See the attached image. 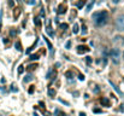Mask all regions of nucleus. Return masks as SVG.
Returning a JSON list of instances; mask_svg holds the SVG:
<instances>
[{"label":"nucleus","mask_w":124,"mask_h":116,"mask_svg":"<svg viewBox=\"0 0 124 116\" xmlns=\"http://www.w3.org/2000/svg\"><path fill=\"white\" fill-rule=\"evenodd\" d=\"M91 51V48L89 47H87V46H82V45H80L78 47H77V53H80V54H82V53H87V52H89Z\"/></svg>","instance_id":"nucleus-5"},{"label":"nucleus","mask_w":124,"mask_h":116,"mask_svg":"<svg viewBox=\"0 0 124 116\" xmlns=\"http://www.w3.org/2000/svg\"><path fill=\"white\" fill-rule=\"evenodd\" d=\"M116 28L120 32L124 30V15H120L116 19Z\"/></svg>","instance_id":"nucleus-3"},{"label":"nucleus","mask_w":124,"mask_h":116,"mask_svg":"<svg viewBox=\"0 0 124 116\" xmlns=\"http://www.w3.org/2000/svg\"><path fill=\"white\" fill-rule=\"evenodd\" d=\"M17 11H14V17L17 18V17H18L19 16V9H16Z\"/></svg>","instance_id":"nucleus-21"},{"label":"nucleus","mask_w":124,"mask_h":116,"mask_svg":"<svg viewBox=\"0 0 124 116\" xmlns=\"http://www.w3.org/2000/svg\"><path fill=\"white\" fill-rule=\"evenodd\" d=\"M80 80H84V76L83 75H80Z\"/></svg>","instance_id":"nucleus-34"},{"label":"nucleus","mask_w":124,"mask_h":116,"mask_svg":"<svg viewBox=\"0 0 124 116\" xmlns=\"http://www.w3.org/2000/svg\"><path fill=\"white\" fill-rule=\"evenodd\" d=\"M48 94H49L51 97H54V95H56V91L52 90V88H49V90H48Z\"/></svg>","instance_id":"nucleus-15"},{"label":"nucleus","mask_w":124,"mask_h":116,"mask_svg":"<svg viewBox=\"0 0 124 116\" xmlns=\"http://www.w3.org/2000/svg\"><path fill=\"white\" fill-rule=\"evenodd\" d=\"M123 58H124V53H123Z\"/></svg>","instance_id":"nucleus-37"},{"label":"nucleus","mask_w":124,"mask_h":116,"mask_svg":"<svg viewBox=\"0 0 124 116\" xmlns=\"http://www.w3.org/2000/svg\"><path fill=\"white\" fill-rule=\"evenodd\" d=\"M72 32H74V34H77V33H78V24H74Z\"/></svg>","instance_id":"nucleus-19"},{"label":"nucleus","mask_w":124,"mask_h":116,"mask_svg":"<svg viewBox=\"0 0 124 116\" xmlns=\"http://www.w3.org/2000/svg\"><path fill=\"white\" fill-rule=\"evenodd\" d=\"M113 42H114L117 46H122V45H124V37L117 35V36H114V39H113Z\"/></svg>","instance_id":"nucleus-4"},{"label":"nucleus","mask_w":124,"mask_h":116,"mask_svg":"<svg viewBox=\"0 0 124 116\" xmlns=\"http://www.w3.org/2000/svg\"><path fill=\"white\" fill-rule=\"evenodd\" d=\"M65 11H66L65 5H63V4H62V5H59V7H58V13H59V15H62V13H64Z\"/></svg>","instance_id":"nucleus-7"},{"label":"nucleus","mask_w":124,"mask_h":116,"mask_svg":"<svg viewBox=\"0 0 124 116\" xmlns=\"http://www.w3.org/2000/svg\"><path fill=\"white\" fill-rule=\"evenodd\" d=\"M80 116H86V114H84V112H81V114H80Z\"/></svg>","instance_id":"nucleus-36"},{"label":"nucleus","mask_w":124,"mask_h":116,"mask_svg":"<svg viewBox=\"0 0 124 116\" xmlns=\"http://www.w3.org/2000/svg\"><path fill=\"white\" fill-rule=\"evenodd\" d=\"M23 68H24L23 65H19V68H18V73H19V74H22V73H23Z\"/></svg>","instance_id":"nucleus-22"},{"label":"nucleus","mask_w":124,"mask_h":116,"mask_svg":"<svg viewBox=\"0 0 124 116\" xmlns=\"http://www.w3.org/2000/svg\"><path fill=\"white\" fill-rule=\"evenodd\" d=\"M31 80H33V75L29 74V75H27V76L24 77V80H23V81H24V82H29V81H31Z\"/></svg>","instance_id":"nucleus-9"},{"label":"nucleus","mask_w":124,"mask_h":116,"mask_svg":"<svg viewBox=\"0 0 124 116\" xmlns=\"http://www.w3.org/2000/svg\"><path fill=\"white\" fill-rule=\"evenodd\" d=\"M46 30H47V33H48L51 36H53V32H52V28H51V27H47V29H46Z\"/></svg>","instance_id":"nucleus-20"},{"label":"nucleus","mask_w":124,"mask_h":116,"mask_svg":"<svg viewBox=\"0 0 124 116\" xmlns=\"http://www.w3.org/2000/svg\"><path fill=\"white\" fill-rule=\"evenodd\" d=\"M94 112H101V110H100V109H95Z\"/></svg>","instance_id":"nucleus-32"},{"label":"nucleus","mask_w":124,"mask_h":116,"mask_svg":"<svg viewBox=\"0 0 124 116\" xmlns=\"http://www.w3.org/2000/svg\"><path fill=\"white\" fill-rule=\"evenodd\" d=\"M93 5H94V0H93V1H91V4H89V5H88V6H87V10H86V11H87V12H89V11L92 10V7H93Z\"/></svg>","instance_id":"nucleus-12"},{"label":"nucleus","mask_w":124,"mask_h":116,"mask_svg":"<svg viewBox=\"0 0 124 116\" xmlns=\"http://www.w3.org/2000/svg\"><path fill=\"white\" fill-rule=\"evenodd\" d=\"M100 103H101L102 105H105V106H110V102H109L107 98H102V99L100 100Z\"/></svg>","instance_id":"nucleus-8"},{"label":"nucleus","mask_w":124,"mask_h":116,"mask_svg":"<svg viewBox=\"0 0 124 116\" xmlns=\"http://www.w3.org/2000/svg\"><path fill=\"white\" fill-rule=\"evenodd\" d=\"M16 48L18 50V51H22V50H23V48H22V45H21L19 41H17V42H16Z\"/></svg>","instance_id":"nucleus-14"},{"label":"nucleus","mask_w":124,"mask_h":116,"mask_svg":"<svg viewBox=\"0 0 124 116\" xmlns=\"http://www.w3.org/2000/svg\"><path fill=\"white\" fill-rule=\"evenodd\" d=\"M11 90H12L13 92H17V91H18V90H17V88L14 87V85H12V88H11Z\"/></svg>","instance_id":"nucleus-28"},{"label":"nucleus","mask_w":124,"mask_h":116,"mask_svg":"<svg viewBox=\"0 0 124 116\" xmlns=\"http://www.w3.org/2000/svg\"><path fill=\"white\" fill-rule=\"evenodd\" d=\"M86 3H87V0H78L77 4H76V6H77L78 9H82V7L86 5Z\"/></svg>","instance_id":"nucleus-6"},{"label":"nucleus","mask_w":124,"mask_h":116,"mask_svg":"<svg viewBox=\"0 0 124 116\" xmlns=\"http://www.w3.org/2000/svg\"><path fill=\"white\" fill-rule=\"evenodd\" d=\"M120 111H124V104H123V105H120Z\"/></svg>","instance_id":"nucleus-33"},{"label":"nucleus","mask_w":124,"mask_h":116,"mask_svg":"<svg viewBox=\"0 0 124 116\" xmlns=\"http://www.w3.org/2000/svg\"><path fill=\"white\" fill-rule=\"evenodd\" d=\"M45 41L47 42V45H48V48H49V50L52 51V50H53V46H52V44H51V42L48 41V39H47V37H45Z\"/></svg>","instance_id":"nucleus-17"},{"label":"nucleus","mask_w":124,"mask_h":116,"mask_svg":"<svg viewBox=\"0 0 124 116\" xmlns=\"http://www.w3.org/2000/svg\"><path fill=\"white\" fill-rule=\"evenodd\" d=\"M112 1H113V3H114V4H118V3H119V1H120V0H112Z\"/></svg>","instance_id":"nucleus-31"},{"label":"nucleus","mask_w":124,"mask_h":116,"mask_svg":"<svg viewBox=\"0 0 124 116\" xmlns=\"http://www.w3.org/2000/svg\"><path fill=\"white\" fill-rule=\"evenodd\" d=\"M33 91H34V86H31V88L29 90V93H33Z\"/></svg>","instance_id":"nucleus-30"},{"label":"nucleus","mask_w":124,"mask_h":116,"mask_svg":"<svg viewBox=\"0 0 124 116\" xmlns=\"http://www.w3.org/2000/svg\"><path fill=\"white\" fill-rule=\"evenodd\" d=\"M39 59V54H31L30 56V61H38Z\"/></svg>","instance_id":"nucleus-11"},{"label":"nucleus","mask_w":124,"mask_h":116,"mask_svg":"<svg viewBox=\"0 0 124 116\" xmlns=\"http://www.w3.org/2000/svg\"><path fill=\"white\" fill-rule=\"evenodd\" d=\"M70 46H71V42L67 41V42H66V48H70Z\"/></svg>","instance_id":"nucleus-27"},{"label":"nucleus","mask_w":124,"mask_h":116,"mask_svg":"<svg viewBox=\"0 0 124 116\" xmlns=\"http://www.w3.org/2000/svg\"><path fill=\"white\" fill-rule=\"evenodd\" d=\"M110 57H111L113 64H119V62H120V51H119V48L118 47L112 48L111 52H110Z\"/></svg>","instance_id":"nucleus-2"},{"label":"nucleus","mask_w":124,"mask_h":116,"mask_svg":"<svg viewBox=\"0 0 124 116\" xmlns=\"http://www.w3.org/2000/svg\"><path fill=\"white\" fill-rule=\"evenodd\" d=\"M35 68H38V64H30L27 69H28V70H34Z\"/></svg>","instance_id":"nucleus-18"},{"label":"nucleus","mask_w":124,"mask_h":116,"mask_svg":"<svg viewBox=\"0 0 124 116\" xmlns=\"http://www.w3.org/2000/svg\"><path fill=\"white\" fill-rule=\"evenodd\" d=\"M59 28H60L62 30H66V29H67V24H66V23H62V24L59 26Z\"/></svg>","instance_id":"nucleus-16"},{"label":"nucleus","mask_w":124,"mask_h":116,"mask_svg":"<svg viewBox=\"0 0 124 116\" xmlns=\"http://www.w3.org/2000/svg\"><path fill=\"white\" fill-rule=\"evenodd\" d=\"M9 5L10 6H13L14 4H13V0H9Z\"/></svg>","instance_id":"nucleus-26"},{"label":"nucleus","mask_w":124,"mask_h":116,"mask_svg":"<svg viewBox=\"0 0 124 116\" xmlns=\"http://www.w3.org/2000/svg\"><path fill=\"white\" fill-rule=\"evenodd\" d=\"M109 19V15L106 11H99V12H94L93 13V21L95 23L96 27H102L107 23Z\"/></svg>","instance_id":"nucleus-1"},{"label":"nucleus","mask_w":124,"mask_h":116,"mask_svg":"<svg viewBox=\"0 0 124 116\" xmlns=\"http://www.w3.org/2000/svg\"><path fill=\"white\" fill-rule=\"evenodd\" d=\"M53 75L56 76V71H54V70H51V71H49V73L47 74V79H51V77H52Z\"/></svg>","instance_id":"nucleus-13"},{"label":"nucleus","mask_w":124,"mask_h":116,"mask_svg":"<svg viewBox=\"0 0 124 116\" xmlns=\"http://www.w3.org/2000/svg\"><path fill=\"white\" fill-rule=\"evenodd\" d=\"M34 23L36 24L38 27H40V26H41V21H40V18H38V17H36V18H34Z\"/></svg>","instance_id":"nucleus-10"},{"label":"nucleus","mask_w":124,"mask_h":116,"mask_svg":"<svg viewBox=\"0 0 124 116\" xmlns=\"http://www.w3.org/2000/svg\"><path fill=\"white\" fill-rule=\"evenodd\" d=\"M66 76H67V79H71V73L67 71V73H66Z\"/></svg>","instance_id":"nucleus-24"},{"label":"nucleus","mask_w":124,"mask_h":116,"mask_svg":"<svg viewBox=\"0 0 124 116\" xmlns=\"http://www.w3.org/2000/svg\"><path fill=\"white\" fill-rule=\"evenodd\" d=\"M29 4H31V5H33V4H35V1H34V0H29Z\"/></svg>","instance_id":"nucleus-35"},{"label":"nucleus","mask_w":124,"mask_h":116,"mask_svg":"<svg viewBox=\"0 0 124 116\" xmlns=\"http://www.w3.org/2000/svg\"><path fill=\"white\" fill-rule=\"evenodd\" d=\"M57 114H58V115H59V116H65V114H62V112H60V111H57Z\"/></svg>","instance_id":"nucleus-29"},{"label":"nucleus","mask_w":124,"mask_h":116,"mask_svg":"<svg viewBox=\"0 0 124 116\" xmlns=\"http://www.w3.org/2000/svg\"><path fill=\"white\" fill-rule=\"evenodd\" d=\"M86 29H87V28H86V26H82V32H83L84 34L87 33V30H86Z\"/></svg>","instance_id":"nucleus-25"},{"label":"nucleus","mask_w":124,"mask_h":116,"mask_svg":"<svg viewBox=\"0 0 124 116\" xmlns=\"http://www.w3.org/2000/svg\"><path fill=\"white\" fill-rule=\"evenodd\" d=\"M87 63H88V64L92 63V58H91V57H87Z\"/></svg>","instance_id":"nucleus-23"}]
</instances>
